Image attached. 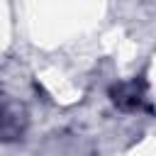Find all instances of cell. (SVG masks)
<instances>
[{
  "mask_svg": "<svg viewBox=\"0 0 156 156\" xmlns=\"http://www.w3.org/2000/svg\"><path fill=\"white\" fill-rule=\"evenodd\" d=\"M110 95H112V102L119 110H124V112L151 110L149 102H146V83L141 78H132V80H124V83L112 85Z\"/></svg>",
  "mask_w": 156,
  "mask_h": 156,
  "instance_id": "cell-1",
  "label": "cell"
},
{
  "mask_svg": "<svg viewBox=\"0 0 156 156\" xmlns=\"http://www.w3.org/2000/svg\"><path fill=\"white\" fill-rule=\"evenodd\" d=\"M27 117L17 102H0V139H20L24 134Z\"/></svg>",
  "mask_w": 156,
  "mask_h": 156,
  "instance_id": "cell-2",
  "label": "cell"
}]
</instances>
